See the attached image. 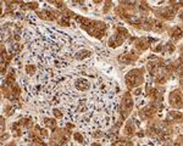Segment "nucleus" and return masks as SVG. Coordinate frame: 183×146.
Returning <instances> with one entry per match:
<instances>
[{"instance_id": "nucleus-30", "label": "nucleus", "mask_w": 183, "mask_h": 146, "mask_svg": "<svg viewBox=\"0 0 183 146\" xmlns=\"http://www.w3.org/2000/svg\"><path fill=\"white\" fill-rule=\"evenodd\" d=\"M114 145L117 146V145H133V143L131 141V140H128V139H120L119 141H116V143H114Z\"/></svg>"}, {"instance_id": "nucleus-36", "label": "nucleus", "mask_w": 183, "mask_h": 146, "mask_svg": "<svg viewBox=\"0 0 183 146\" xmlns=\"http://www.w3.org/2000/svg\"><path fill=\"white\" fill-rule=\"evenodd\" d=\"M111 6H112V1H105V6H104L103 12H104V13H107V12L110 11Z\"/></svg>"}, {"instance_id": "nucleus-5", "label": "nucleus", "mask_w": 183, "mask_h": 146, "mask_svg": "<svg viewBox=\"0 0 183 146\" xmlns=\"http://www.w3.org/2000/svg\"><path fill=\"white\" fill-rule=\"evenodd\" d=\"M154 12H155L158 18L164 20V21H171L175 17V15H176V11L172 9V6H165V7L160 9V10L154 11Z\"/></svg>"}, {"instance_id": "nucleus-41", "label": "nucleus", "mask_w": 183, "mask_h": 146, "mask_svg": "<svg viewBox=\"0 0 183 146\" xmlns=\"http://www.w3.org/2000/svg\"><path fill=\"white\" fill-rule=\"evenodd\" d=\"M0 119H1V132L4 133L5 132V121H4V117H1Z\"/></svg>"}, {"instance_id": "nucleus-1", "label": "nucleus", "mask_w": 183, "mask_h": 146, "mask_svg": "<svg viewBox=\"0 0 183 146\" xmlns=\"http://www.w3.org/2000/svg\"><path fill=\"white\" fill-rule=\"evenodd\" d=\"M126 85L130 90H133L138 87H140L144 83V68H134L132 71H130L126 77Z\"/></svg>"}, {"instance_id": "nucleus-39", "label": "nucleus", "mask_w": 183, "mask_h": 146, "mask_svg": "<svg viewBox=\"0 0 183 146\" xmlns=\"http://www.w3.org/2000/svg\"><path fill=\"white\" fill-rule=\"evenodd\" d=\"M53 113H54V116H55L56 118H62V112H61V111H59V110H53Z\"/></svg>"}, {"instance_id": "nucleus-15", "label": "nucleus", "mask_w": 183, "mask_h": 146, "mask_svg": "<svg viewBox=\"0 0 183 146\" xmlns=\"http://www.w3.org/2000/svg\"><path fill=\"white\" fill-rule=\"evenodd\" d=\"M75 85H76L77 90H80V92H86V90H88L91 88V83L87 79H83V78L77 79L76 83H75Z\"/></svg>"}, {"instance_id": "nucleus-27", "label": "nucleus", "mask_w": 183, "mask_h": 146, "mask_svg": "<svg viewBox=\"0 0 183 146\" xmlns=\"http://www.w3.org/2000/svg\"><path fill=\"white\" fill-rule=\"evenodd\" d=\"M59 23L61 26H65V27H68L71 24V21H70V17L65 16V15H61V18L59 20Z\"/></svg>"}, {"instance_id": "nucleus-29", "label": "nucleus", "mask_w": 183, "mask_h": 146, "mask_svg": "<svg viewBox=\"0 0 183 146\" xmlns=\"http://www.w3.org/2000/svg\"><path fill=\"white\" fill-rule=\"evenodd\" d=\"M162 51L166 52V54H172L175 51V45L172 43H167V44L164 45V50Z\"/></svg>"}, {"instance_id": "nucleus-35", "label": "nucleus", "mask_w": 183, "mask_h": 146, "mask_svg": "<svg viewBox=\"0 0 183 146\" xmlns=\"http://www.w3.org/2000/svg\"><path fill=\"white\" fill-rule=\"evenodd\" d=\"M50 2H51V4H55V6H56V7H59V9H62V10H65V9H66V6H65V2H64V1H55V0H54V1H50Z\"/></svg>"}, {"instance_id": "nucleus-13", "label": "nucleus", "mask_w": 183, "mask_h": 146, "mask_svg": "<svg viewBox=\"0 0 183 146\" xmlns=\"http://www.w3.org/2000/svg\"><path fill=\"white\" fill-rule=\"evenodd\" d=\"M178 121H182V112L180 111H171L167 116V118L164 121V124L167 125V124H171L173 122H178Z\"/></svg>"}, {"instance_id": "nucleus-8", "label": "nucleus", "mask_w": 183, "mask_h": 146, "mask_svg": "<svg viewBox=\"0 0 183 146\" xmlns=\"http://www.w3.org/2000/svg\"><path fill=\"white\" fill-rule=\"evenodd\" d=\"M138 58H139V51H131V52H127V54H123L121 56H119V61L121 63H125V65H130V63H133L136 62Z\"/></svg>"}, {"instance_id": "nucleus-38", "label": "nucleus", "mask_w": 183, "mask_h": 146, "mask_svg": "<svg viewBox=\"0 0 183 146\" xmlns=\"http://www.w3.org/2000/svg\"><path fill=\"white\" fill-rule=\"evenodd\" d=\"M36 130H38V133H39L41 135H43V137H48V132H46L45 129H42L39 125H36Z\"/></svg>"}, {"instance_id": "nucleus-24", "label": "nucleus", "mask_w": 183, "mask_h": 146, "mask_svg": "<svg viewBox=\"0 0 183 146\" xmlns=\"http://www.w3.org/2000/svg\"><path fill=\"white\" fill-rule=\"evenodd\" d=\"M91 51L89 50H81V51H78L77 54H76V58L77 60H83V58H86V57H89L91 56Z\"/></svg>"}, {"instance_id": "nucleus-22", "label": "nucleus", "mask_w": 183, "mask_h": 146, "mask_svg": "<svg viewBox=\"0 0 183 146\" xmlns=\"http://www.w3.org/2000/svg\"><path fill=\"white\" fill-rule=\"evenodd\" d=\"M21 127H22V125H21V123H20V121L12 124V127H11V129H12V132H15V133H14V135H15V137H20V135L22 134V130H21Z\"/></svg>"}, {"instance_id": "nucleus-3", "label": "nucleus", "mask_w": 183, "mask_h": 146, "mask_svg": "<svg viewBox=\"0 0 183 146\" xmlns=\"http://www.w3.org/2000/svg\"><path fill=\"white\" fill-rule=\"evenodd\" d=\"M87 32L91 37H94L96 39H101L106 33V24L101 21H91Z\"/></svg>"}, {"instance_id": "nucleus-10", "label": "nucleus", "mask_w": 183, "mask_h": 146, "mask_svg": "<svg viewBox=\"0 0 183 146\" xmlns=\"http://www.w3.org/2000/svg\"><path fill=\"white\" fill-rule=\"evenodd\" d=\"M151 58L153 60L148 62L146 68H148V71L150 72L151 76H156V73L159 72V68L162 66V61L159 60V58H155V57H151Z\"/></svg>"}, {"instance_id": "nucleus-37", "label": "nucleus", "mask_w": 183, "mask_h": 146, "mask_svg": "<svg viewBox=\"0 0 183 146\" xmlns=\"http://www.w3.org/2000/svg\"><path fill=\"white\" fill-rule=\"evenodd\" d=\"M32 140H33V143H34V144H38V145H44V143L42 141V139H41V138H38L36 134H32Z\"/></svg>"}, {"instance_id": "nucleus-7", "label": "nucleus", "mask_w": 183, "mask_h": 146, "mask_svg": "<svg viewBox=\"0 0 183 146\" xmlns=\"http://www.w3.org/2000/svg\"><path fill=\"white\" fill-rule=\"evenodd\" d=\"M71 132L67 129H55V133L53 134V140L57 141L59 144H66L70 140Z\"/></svg>"}, {"instance_id": "nucleus-20", "label": "nucleus", "mask_w": 183, "mask_h": 146, "mask_svg": "<svg viewBox=\"0 0 183 146\" xmlns=\"http://www.w3.org/2000/svg\"><path fill=\"white\" fill-rule=\"evenodd\" d=\"M115 32L119 34V36H121L125 40L130 37V33H128V31L126 29V28H123V27H116V29H115Z\"/></svg>"}, {"instance_id": "nucleus-2", "label": "nucleus", "mask_w": 183, "mask_h": 146, "mask_svg": "<svg viewBox=\"0 0 183 146\" xmlns=\"http://www.w3.org/2000/svg\"><path fill=\"white\" fill-rule=\"evenodd\" d=\"M162 110V105H161V102H150L149 105H146L143 110H140L139 111V117H140V119L142 121H148V119H150L156 112H159V111H161Z\"/></svg>"}, {"instance_id": "nucleus-16", "label": "nucleus", "mask_w": 183, "mask_h": 146, "mask_svg": "<svg viewBox=\"0 0 183 146\" xmlns=\"http://www.w3.org/2000/svg\"><path fill=\"white\" fill-rule=\"evenodd\" d=\"M148 95L155 102H161L162 101V94L158 89H148Z\"/></svg>"}, {"instance_id": "nucleus-43", "label": "nucleus", "mask_w": 183, "mask_h": 146, "mask_svg": "<svg viewBox=\"0 0 183 146\" xmlns=\"http://www.w3.org/2000/svg\"><path fill=\"white\" fill-rule=\"evenodd\" d=\"M140 93H142V89H140V87H138V88H136V89H134V94H136V95H139Z\"/></svg>"}, {"instance_id": "nucleus-4", "label": "nucleus", "mask_w": 183, "mask_h": 146, "mask_svg": "<svg viewBox=\"0 0 183 146\" xmlns=\"http://www.w3.org/2000/svg\"><path fill=\"white\" fill-rule=\"evenodd\" d=\"M133 108V99L131 96V93H125L121 101V107H120V113H121V122L128 117Z\"/></svg>"}, {"instance_id": "nucleus-11", "label": "nucleus", "mask_w": 183, "mask_h": 146, "mask_svg": "<svg viewBox=\"0 0 183 146\" xmlns=\"http://www.w3.org/2000/svg\"><path fill=\"white\" fill-rule=\"evenodd\" d=\"M37 15L39 18H42L44 21H54L59 16V12H54L51 10H43V11H38Z\"/></svg>"}, {"instance_id": "nucleus-34", "label": "nucleus", "mask_w": 183, "mask_h": 146, "mask_svg": "<svg viewBox=\"0 0 183 146\" xmlns=\"http://www.w3.org/2000/svg\"><path fill=\"white\" fill-rule=\"evenodd\" d=\"M73 139H75L77 143H80V144L83 143V137H82L81 133H73Z\"/></svg>"}, {"instance_id": "nucleus-18", "label": "nucleus", "mask_w": 183, "mask_h": 146, "mask_svg": "<svg viewBox=\"0 0 183 146\" xmlns=\"http://www.w3.org/2000/svg\"><path fill=\"white\" fill-rule=\"evenodd\" d=\"M169 33H170L171 38H172L175 42H177V40H180V39L182 38V29H181L180 27H175V28H172Z\"/></svg>"}, {"instance_id": "nucleus-25", "label": "nucleus", "mask_w": 183, "mask_h": 146, "mask_svg": "<svg viewBox=\"0 0 183 146\" xmlns=\"http://www.w3.org/2000/svg\"><path fill=\"white\" fill-rule=\"evenodd\" d=\"M139 11L143 13V16H146L149 13V11H150V7L146 5L145 1H140V4H139Z\"/></svg>"}, {"instance_id": "nucleus-9", "label": "nucleus", "mask_w": 183, "mask_h": 146, "mask_svg": "<svg viewBox=\"0 0 183 146\" xmlns=\"http://www.w3.org/2000/svg\"><path fill=\"white\" fill-rule=\"evenodd\" d=\"M131 42L134 43V47L138 49V51H145L150 48L151 39H149V38H131Z\"/></svg>"}, {"instance_id": "nucleus-33", "label": "nucleus", "mask_w": 183, "mask_h": 146, "mask_svg": "<svg viewBox=\"0 0 183 146\" xmlns=\"http://www.w3.org/2000/svg\"><path fill=\"white\" fill-rule=\"evenodd\" d=\"M14 110H15V107H14V105H6V107H5V112H6V114L7 116H11L12 114V112H14Z\"/></svg>"}, {"instance_id": "nucleus-21", "label": "nucleus", "mask_w": 183, "mask_h": 146, "mask_svg": "<svg viewBox=\"0 0 183 146\" xmlns=\"http://www.w3.org/2000/svg\"><path fill=\"white\" fill-rule=\"evenodd\" d=\"M15 83V73H14V71L11 69L9 73H7V76H6V79H5V84L7 85V87H11L12 84Z\"/></svg>"}, {"instance_id": "nucleus-44", "label": "nucleus", "mask_w": 183, "mask_h": 146, "mask_svg": "<svg viewBox=\"0 0 183 146\" xmlns=\"http://www.w3.org/2000/svg\"><path fill=\"white\" fill-rule=\"evenodd\" d=\"M137 135L139 137V138H142V137H144V133H143V130H140V132H138Z\"/></svg>"}, {"instance_id": "nucleus-14", "label": "nucleus", "mask_w": 183, "mask_h": 146, "mask_svg": "<svg viewBox=\"0 0 183 146\" xmlns=\"http://www.w3.org/2000/svg\"><path fill=\"white\" fill-rule=\"evenodd\" d=\"M115 13L116 15H119L120 17H122V18H125V20H130L132 16H134V15H132L131 12H128L123 6H121V5H119V6H116L115 7Z\"/></svg>"}, {"instance_id": "nucleus-26", "label": "nucleus", "mask_w": 183, "mask_h": 146, "mask_svg": "<svg viewBox=\"0 0 183 146\" xmlns=\"http://www.w3.org/2000/svg\"><path fill=\"white\" fill-rule=\"evenodd\" d=\"M11 93H12L14 99H16V97L21 94V89H20V87H18L16 83H14V84L11 85Z\"/></svg>"}, {"instance_id": "nucleus-40", "label": "nucleus", "mask_w": 183, "mask_h": 146, "mask_svg": "<svg viewBox=\"0 0 183 146\" xmlns=\"http://www.w3.org/2000/svg\"><path fill=\"white\" fill-rule=\"evenodd\" d=\"M164 50V45H158V47H155V48H153V51L154 52H160V51H162Z\"/></svg>"}, {"instance_id": "nucleus-28", "label": "nucleus", "mask_w": 183, "mask_h": 146, "mask_svg": "<svg viewBox=\"0 0 183 146\" xmlns=\"http://www.w3.org/2000/svg\"><path fill=\"white\" fill-rule=\"evenodd\" d=\"M38 2H28V4H22V9H29V10H37L38 9Z\"/></svg>"}, {"instance_id": "nucleus-32", "label": "nucleus", "mask_w": 183, "mask_h": 146, "mask_svg": "<svg viewBox=\"0 0 183 146\" xmlns=\"http://www.w3.org/2000/svg\"><path fill=\"white\" fill-rule=\"evenodd\" d=\"M26 72H27L29 76H33V73L36 72V66H34V65H27V66H26Z\"/></svg>"}, {"instance_id": "nucleus-19", "label": "nucleus", "mask_w": 183, "mask_h": 146, "mask_svg": "<svg viewBox=\"0 0 183 146\" xmlns=\"http://www.w3.org/2000/svg\"><path fill=\"white\" fill-rule=\"evenodd\" d=\"M164 29H165V24H164L161 21L155 20L154 26H153V31H154V32H156V33H160V32H162Z\"/></svg>"}, {"instance_id": "nucleus-42", "label": "nucleus", "mask_w": 183, "mask_h": 146, "mask_svg": "<svg viewBox=\"0 0 183 146\" xmlns=\"http://www.w3.org/2000/svg\"><path fill=\"white\" fill-rule=\"evenodd\" d=\"M73 128H75V125H73L72 123H67V124H66V129H67V130H71V129H73Z\"/></svg>"}, {"instance_id": "nucleus-17", "label": "nucleus", "mask_w": 183, "mask_h": 146, "mask_svg": "<svg viewBox=\"0 0 183 146\" xmlns=\"http://www.w3.org/2000/svg\"><path fill=\"white\" fill-rule=\"evenodd\" d=\"M123 133H125V135H127V137H132V135L136 134V125H134V123H133L132 121H130V122L126 123L125 129H123Z\"/></svg>"}, {"instance_id": "nucleus-6", "label": "nucleus", "mask_w": 183, "mask_h": 146, "mask_svg": "<svg viewBox=\"0 0 183 146\" xmlns=\"http://www.w3.org/2000/svg\"><path fill=\"white\" fill-rule=\"evenodd\" d=\"M169 102L170 106H172L173 108H182V90L176 89L172 93H170Z\"/></svg>"}, {"instance_id": "nucleus-31", "label": "nucleus", "mask_w": 183, "mask_h": 146, "mask_svg": "<svg viewBox=\"0 0 183 146\" xmlns=\"http://www.w3.org/2000/svg\"><path fill=\"white\" fill-rule=\"evenodd\" d=\"M20 123H21V125L25 127V128H31V127H32V121H31L29 118H23V119L20 121Z\"/></svg>"}, {"instance_id": "nucleus-12", "label": "nucleus", "mask_w": 183, "mask_h": 146, "mask_svg": "<svg viewBox=\"0 0 183 146\" xmlns=\"http://www.w3.org/2000/svg\"><path fill=\"white\" fill-rule=\"evenodd\" d=\"M123 42H125V39L115 32V33L110 37V39H109V47L112 49H116V48H119V47H121V45L123 44Z\"/></svg>"}, {"instance_id": "nucleus-23", "label": "nucleus", "mask_w": 183, "mask_h": 146, "mask_svg": "<svg viewBox=\"0 0 183 146\" xmlns=\"http://www.w3.org/2000/svg\"><path fill=\"white\" fill-rule=\"evenodd\" d=\"M44 124H45V127H48L51 130L56 129V121L53 118H44Z\"/></svg>"}]
</instances>
